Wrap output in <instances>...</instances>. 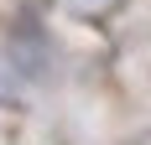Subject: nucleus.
I'll return each mask as SVG.
<instances>
[{
  "label": "nucleus",
  "instance_id": "1",
  "mask_svg": "<svg viewBox=\"0 0 151 145\" xmlns=\"http://www.w3.org/2000/svg\"><path fill=\"white\" fill-rule=\"evenodd\" d=\"M5 57L16 62V68L26 72V78H42L47 62H52V47H47V31L37 26V21H16L11 36H5Z\"/></svg>",
  "mask_w": 151,
  "mask_h": 145
}]
</instances>
